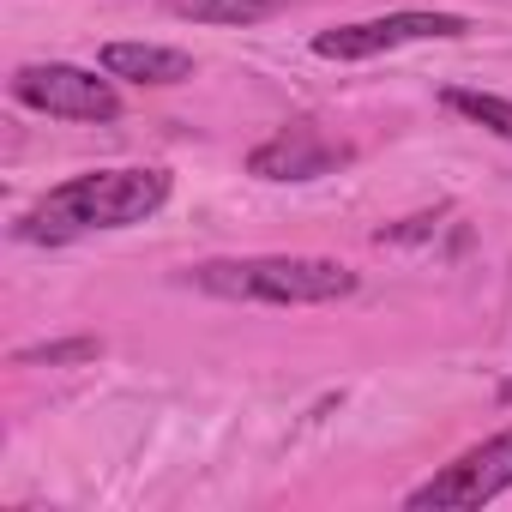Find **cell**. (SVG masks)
<instances>
[{
  "instance_id": "cell-1",
  "label": "cell",
  "mask_w": 512,
  "mask_h": 512,
  "mask_svg": "<svg viewBox=\"0 0 512 512\" xmlns=\"http://www.w3.org/2000/svg\"><path fill=\"white\" fill-rule=\"evenodd\" d=\"M169 199V169H97V175H73L61 187H49L19 223V241H73L91 229H127L145 223L151 211H163Z\"/></svg>"
},
{
  "instance_id": "cell-2",
  "label": "cell",
  "mask_w": 512,
  "mask_h": 512,
  "mask_svg": "<svg viewBox=\"0 0 512 512\" xmlns=\"http://www.w3.org/2000/svg\"><path fill=\"white\" fill-rule=\"evenodd\" d=\"M193 284L223 302H278V308H308V302H344L356 296V272L338 260H308V253H260V260H205L193 266Z\"/></svg>"
},
{
  "instance_id": "cell-3",
  "label": "cell",
  "mask_w": 512,
  "mask_h": 512,
  "mask_svg": "<svg viewBox=\"0 0 512 512\" xmlns=\"http://www.w3.org/2000/svg\"><path fill=\"white\" fill-rule=\"evenodd\" d=\"M13 97L37 115H61V121H115L121 115V97L109 79L85 73V67H67V61H37V67H19L13 73Z\"/></svg>"
},
{
  "instance_id": "cell-4",
  "label": "cell",
  "mask_w": 512,
  "mask_h": 512,
  "mask_svg": "<svg viewBox=\"0 0 512 512\" xmlns=\"http://www.w3.org/2000/svg\"><path fill=\"white\" fill-rule=\"evenodd\" d=\"M506 488H512V428L494 434V440H482V446H470V452H458L440 476H428L422 488H410L404 506L410 512H428V506L452 512V506H482V500H494Z\"/></svg>"
},
{
  "instance_id": "cell-5",
  "label": "cell",
  "mask_w": 512,
  "mask_h": 512,
  "mask_svg": "<svg viewBox=\"0 0 512 512\" xmlns=\"http://www.w3.org/2000/svg\"><path fill=\"white\" fill-rule=\"evenodd\" d=\"M452 37H470L464 13H386V19H368V25L320 31L314 55L320 61H368V55H386V49H404V43H452Z\"/></svg>"
},
{
  "instance_id": "cell-6",
  "label": "cell",
  "mask_w": 512,
  "mask_h": 512,
  "mask_svg": "<svg viewBox=\"0 0 512 512\" xmlns=\"http://www.w3.org/2000/svg\"><path fill=\"white\" fill-rule=\"evenodd\" d=\"M356 151L320 127H284L272 139H260L247 151V175H260V181H320L332 169H344Z\"/></svg>"
},
{
  "instance_id": "cell-7",
  "label": "cell",
  "mask_w": 512,
  "mask_h": 512,
  "mask_svg": "<svg viewBox=\"0 0 512 512\" xmlns=\"http://www.w3.org/2000/svg\"><path fill=\"white\" fill-rule=\"evenodd\" d=\"M103 73L109 79H133V85H181V79H193V55L157 49V43H109L103 49Z\"/></svg>"
},
{
  "instance_id": "cell-8",
  "label": "cell",
  "mask_w": 512,
  "mask_h": 512,
  "mask_svg": "<svg viewBox=\"0 0 512 512\" xmlns=\"http://www.w3.org/2000/svg\"><path fill=\"white\" fill-rule=\"evenodd\" d=\"M169 7L193 25H266V19L302 7V0H169Z\"/></svg>"
},
{
  "instance_id": "cell-9",
  "label": "cell",
  "mask_w": 512,
  "mask_h": 512,
  "mask_svg": "<svg viewBox=\"0 0 512 512\" xmlns=\"http://www.w3.org/2000/svg\"><path fill=\"white\" fill-rule=\"evenodd\" d=\"M446 109H458L464 121L488 127V133H500V139H512V103H506V97H488V91H446Z\"/></svg>"
},
{
  "instance_id": "cell-10",
  "label": "cell",
  "mask_w": 512,
  "mask_h": 512,
  "mask_svg": "<svg viewBox=\"0 0 512 512\" xmlns=\"http://www.w3.org/2000/svg\"><path fill=\"white\" fill-rule=\"evenodd\" d=\"M97 356H103V338H61V344H31L13 362L19 368H67V362H97Z\"/></svg>"
},
{
  "instance_id": "cell-11",
  "label": "cell",
  "mask_w": 512,
  "mask_h": 512,
  "mask_svg": "<svg viewBox=\"0 0 512 512\" xmlns=\"http://www.w3.org/2000/svg\"><path fill=\"white\" fill-rule=\"evenodd\" d=\"M440 229V211H422V217H404V223H386L374 241L380 247H404V241H422V235H434Z\"/></svg>"
},
{
  "instance_id": "cell-12",
  "label": "cell",
  "mask_w": 512,
  "mask_h": 512,
  "mask_svg": "<svg viewBox=\"0 0 512 512\" xmlns=\"http://www.w3.org/2000/svg\"><path fill=\"white\" fill-rule=\"evenodd\" d=\"M500 404H512V374H506V380H500Z\"/></svg>"
}]
</instances>
